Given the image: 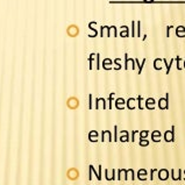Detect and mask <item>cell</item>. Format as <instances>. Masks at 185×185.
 I'll use <instances>...</instances> for the list:
<instances>
[{
  "mask_svg": "<svg viewBox=\"0 0 185 185\" xmlns=\"http://www.w3.org/2000/svg\"><path fill=\"white\" fill-rule=\"evenodd\" d=\"M158 107L160 110H168L169 108V95L167 93L165 98H161L158 100Z\"/></svg>",
  "mask_w": 185,
  "mask_h": 185,
  "instance_id": "cell-1",
  "label": "cell"
},
{
  "mask_svg": "<svg viewBox=\"0 0 185 185\" xmlns=\"http://www.w3.org/2000/svg\"><path fill=\"white\" fill-rule=\"evenodd\" d=\"M164 140L167 142H173L175 141V127L172 126L171 131H167L164 133Z\"/></svg>",
  "mask_w": 185,
  "mask_h": 185,
  "instance_id": "cell-2",
  "label": "cell"
},
{
  "mask_svg": "<svg viewBox=\"0 0 185 185\" xmlns=\"http://www.w3.org/2000/svg\"><path fill=\"white\" fill-rule=\"evenodd\" d=\"M170 173H171V178L173 179V180H180L183 177H182V173H183V170L182 169H171V171H170Z\"/></svg>",
  "mask_w": 185,
  "mask_h": 185,
  "instance_id": "cell-3",
  "label": "cell"
},
{
  "mask_svg": "<svg viewBox=\"0 0 185 185\" xmlns=\"http://www.w3.org/2000/svg\"><path fill=\"white\" fill-rule=\"evenodd\" d=\"M157 173H158V178H160L161 180H167V179L169 178V176H170L169 170H168V169H164V168L161 169V170H158Z\"/></svg>",
  "mask_w": 185,
  "mask_h": 185,
  "instance_id": "cell-4",
  "label": "cell"
},
{
  "mask_svg": "<svg viewBox=\"0 0 185 185\" xmlns=\"http://www.w3.org/2000/svg\"><path fill=\"white\" fill-rule=\"evenodd\" d=\"M101 141L105 142V141H108V142H112L113 139H112V133L110 131H103L101 133Z\"/></svg>",
  "mask_w": 185,
  "mask_h": 185,
  "instance_id": "cell-5",
  "label": "cell"
},
{
  "mask_svg": "<svg viewBox=\"0 0 185 185\" xmlns=\"http://www.w3.org/2000/svg\"><path fill=\"white\" fill-rule=\"evenodd\" d=\"M118 179L119 180H127V170L126 169L118 170Z\"/></svg>",
  "mask_w": 185,
  "mask_h": 185,
  "instance_id": "cell-6",
  "label": "cell"
},
{
  "mask_svg": "<svg viewBox=\"0 0 185 185\" xmlns=\"http://www.w3.org/2000/svg\"><path fill=\"white\" fill-rule=\"evenodd\" d=\"M125 105H126V100L123 99V98H118L115 100V107L118 110H123V108H125Z\"/></svg>",
  "mask_w": 185,
  "mask_h": 185,
  "instance_id": "cell-7",
  "label": "cell"
},
{
  "mask_svg": "<svg viewBox=\"0 0 185 185\" xmlns=\"http://www.w3.org/2000/svg\"><path fill=\"white\" fill-rule=\"evenodd\" d=\"M118 140H120L121 142H128L129 141V133L127 131H121L120 137Z\"/></svg>",
  "mask_w": 185,
  "mask_h": 185,
  "instance_id": "cell-8",
  "label": "cell"
},
{
  "mask_svg": "<svg viewBox=\"0 0 185 185\" xmlns=\"http://www.w3.org/2000/svg\"><path fill=\"white\" fill-rule=\"evenodd\" d=\"M146 108H148V110H154L155 108V99L154 98H148L147 100H146Z\"/></svg>",
  "mask_w": 185,
  "mask_h": 185,
  "instance_id": "cell-9",
  "label": "cell"
},
{
  "mask_svg": "<svg viewBox=\"0 0 185 185\" xmlns=\"http://www.w3.org/2000/svg\"><path fill=\"white\" fill-rule=\"evenodd\" d=\"M161 136H162V134H161L160 131H154L151 133V140L154 142H160L161 141Z\"/></svg>",
  "mask_w": 185,
  "mask_h": 185,
  "instance_id": "cell-10",
  "label": "cell"
},
{
  "mask_svg": "<svg viewBox=\"0 0 185 185\" xmlns=\"http://www.w3.org/2000/svg\"><path fill=\"white\" fill-rule=\"evenodd\" d=\"M105 175H106V179L107 180H114L115 179V170H105Z\"/></svg>",
  "mask_w": 185,
  "mask_h": 185,
  "instance_id": "cell-11",
  "label": "cell"
},
{
  "mask_svg": "<svg viewBox=\"0 0 185 185\" xmlns=\"http://www.w3.org/2000/svg\"><path fill=\"white\" fill-rule=\"evenodd\" d=\"M100 105H103V110L106 108V100L104 98H97L96 99V108L97 110L100 108Z\"/></svg>",
  "mask_w": 185,
  "mask_h": 185,
  "instance_id": "cell-12",
  "label": "cell"
},
{
  "mask_svg": "<svg viewBox=\"0 0 185 185\" xmlns=\"http://www.w3.org/2000/svg\"><path fill=\"white\" fill-rule=\"evenodd\" d=\"M68 176H69V178L71 179V180H75V179H77L78 178V176H79V173H78V171L76 170V169H71L69 172H68Z\"/></svg>",
  "mask_w": 185,
  "mask_h": 185,
  "instance_id": "cell-13",
  "label": "cell"
},
{
  "mask_svg": "<svg viewBox=\"0 0 185 185\" xmlns=\"http://www.w3.org/2000/svg\"><path fill=\"white\" fill-rule=\"evenodd\" d=\"M140 180H146L147 179V170L146 169H140L137 171V176H136Z\"/></svg>",
  "mask_w": 185,
  "mask_h": 185,
  "instance_id": "cell-14",
  "label": "cell"
},
{
  "mask_svg": "<svg viewBox=\"0 0 185 185\" xmlns=\"http://www.w3.org/2000/svg\"><path fill=\"white\" fill-rule=\"evenodd\" d=\"M88 140L91 142H97L98 141V132L97 131H92L88 134Z\"/></svg>",
  "mask_w": 185,
  "mask_h": 185,
  "instance_id": "cell-15",
  "label": "cell"
},
{
  "mask_svg": "<svg viewBox=\"0 0 185 185\" xmlns=\"http://www.w3.org/2000/svg\"><path fill=\"white\" fill-rule=\"evenodd\" d=\"M135 99L134 98H129L127 101H126V105H127V108L128 110H134L135 107H136V105H135Z\"/></svg>",
  "mask_w": 185,
  "mask_h": 185,
  "instance_id": "cell-16",
  "label": "cell"
},
{
  "mask_svg": "<svg viewBox=\"0 0 185 185\" xmlns=\"http://www.w3.org/2000/svg\"><path fill=\"white\" fill-rule=\"evenodd\" d=\"M162 62H163V59H161V58L155 59V62H154V67H155L156 70H161L162 69Z\"/></svg>",
  "mask_w": 185,
  "mask_h": 185,
  "instance_id": "cell-17",
  "label": "cell"
},
{
  "mask_svg": "<svg viewBox=\"0 0 185 185\" xmlns=\"http://www.w3.org/2000/svg\"><path fill=\"white\" fill-rule=\"evenodd\" d=\"M132 179V180H134L135 179V172H134V170L133 169H128L127 170V179Z\"/></svg>",
  "mask_w": 185,
  "mask_h": 185,
  "instance_id": "cell-18",
  "label": "cell"
},
{
  "mask_svg": "<svg viewBox=\"0 0 185 185\" xmlns=\"http://www.w3.org/2000/svg\"><path fill=\"white\" fill-rule=\"evenodd\" d=\"M103 65H104V68H105V69H111V68H112V67H111V65H112V61H111V59H108V58H107V59H105V61H104V63H103Z\"/></svg>",
  "mask_w": 185,
  "mask_h": 185,
  "instance_id": "cell-19",
  "label": "cell"
},
{
  "mask_svg": "<svg viewBox=\"0 0 185 185\" xmlns=\"http://www.w3.org/2000/svg\"><path fill=\"white\" fill-rule=\"evenodd\" d=\"M184 32H185V28H184L183 26H179V27L177 28V30H176V34H177L178 36H183Z\"/></svg>",
  "mask_w": 185,
  "mask_h": 185,
  "instance_id": "cell-20",
  "label": "cell"
},
{
  "mask_svg": "<svg viewBox=\"0 0 185 185\" xmlns=\"http://www.w3.org/2000/svg\"><path fill=\"white\" fill-rule=\"evenodd\" d=\"M120 35H121L122 37H126V36H128V28H127L126 26H123V27H122V32L120 33Z\"/></svg>",
  "mask_w": 185,
  "mask_h": 185,
  "instance_id": "cell-21",
  "label": "cell"
},
{
  "mask_svg": "<svg viewBox=\"0 0 185 185\" xmlns=\"http://www.w3.org/2000/svg\"><path fill=\"white\" fill-rule=\"evenodd\" d=\"M137 101H139V103H137V107H139L140 110H143V108H144V106H143V99H142V97H141V96H139V97H137Z\"/></svg>",
  "mask_w": 185,
  "mask_h": 185,
  "instance_id": "cell-22",
  "label": "cell"
},
{
  "mask_svg": "<svg viewBox=\"0 0 185 185\" xmlns=\"http://www.w3.org/2000/svg\"><path fill=\"white\" fill-rule=\"evenodd\" d=\"M139 134H140V140H142V139H146V137L149 135V132H148V131H142V132H140Z\"/></svg>",
  "mask_w": 185,
  "mask_h": 185,
  "instance_id": "cell-23",
  "label": "cell"
},
{
  "mask_svg": "<svg viewBox=\"0 0 185 185\" xmlns=\"http://www.w3.org/2000/svg\"><path fill=\"white\" fill-rule=\"evenodd\" d=\"M148 144H149V140H146V139L140 140V146L141 147H147Z\"/></svg>",
  "mask_w": 185,
  "mask_h": 185,
  "instance_id": "cell-24",
  "label": "cell"
},
{
  "mask_svg": "<svg viewBox=\"0 0 185 185\" xmlns=\"http://www.w3.org/2000/svg\"><path fill=\"white\" fill-rule=\"evenodd\" d=\"M157 171H158V169H151V170H150V177H149V178H150V180H152V179H154V175H155Z\"/></svg>",
  "mask_w": 185,
  "mask_h": 185,
  "instance_id": "cell-25",
  "label": "cell"
},
{
  "mask_svg": "<svg viewBox=\"0 0 185 185\" xmlns=\"http://www.w3.org/2000/svg\"><path fill=\"white\" fill-rule=\"evenodd\" d=\"M114 142L118 141V126H114Z\"/></svg>",
  "mask_w": 185,
  "mask_h": 185,
  "instance_id": "cell-26",
  "label": "cell"
},
{
  "mask_svg": "<svg viewBox=\"0 0 185 185\" xmlns=\"http://www.w3.org/2000/svg\"><path fill=\"white\" fill-rule=\"evenodd\" d=\"M139 133H140L139 131H133V132H132V139H131L132 142L135 141V136H136V134H139Z\"/></svg>",
  "mask_w": 185,
  "mask_h": 185,
  "instance_id": "cell-27",
  "label": "cell"
},
{
  "mask_svg": "<svg viewBox=\"0 0 185 185\" xmlns=\"http://www.w3.org/2000/svg\"><path fill=\"white\" fill-rule=\"evenodd\" d=\"M113 96H114V93H111V96H110V106H108V108H110V110L112 108V101H113Z\"/></svg>",
  "mask_w": 185,
  "mask_h": 185,
  "instance_id": "cell-28",
  "label": "cell"
},
{
  "mask_svg": "<svg viewBox=\"0 0 185 185\" xmlns=\"http://www.w3.org/2000/svg\"><path fill=\"white\" fill-rule=\"evenodd\" d=\"M177 69H178V70L182 69V65H180V57H177Z\"/></svg>",
  "mask_w": 185,
  "mask_h": 185,
  "instance_id": "cell-29",
  "label": "cell"
},
{
  "mask_svg": "<svg viewBox=\"0 0 185 185\" xmlns=\"http://www.w3.org/2000/svg\"><path fill=\"white\" fill-rule=\"evenodd\" d=\"M90 108H92V96H90Z\"/></svg>",
  "mask_w": 185,
  "mask_h": 185,
  "instance_id": "cell-30",
  "label": "cell"
},
{
  "mask_svg": "<svg viewBox=\"0 0 185 185\" xmlns=\"http://www.w3.org/2000/svg\"><path fill=\"white\" fill-rule=\"evenodd\" d=\"M146 1H154V0H146Z\"/></svg>",
  "mask_w": 185,
  "mask_h": 185,
  "instance_id": "cell-31",
  "label": "cell"
},
{
  "mask_svg": "<svg viewBox=\"0 0 185 185\" xmlns=\"http://www.w3.org/2000/svg\"><path fill=\"white\" fill-rule=\"evenodd\" d=\"M184 179H185V170H184Z\"/></svg>",
  "mask_w": 185,
  "mask_h": 185,
  "instance_id": "cell-32",
  "label": "cell"
},
{
  "mask_svg": "<svg viewBox=\"0 0 185 185\" xmlns=\"http://www.w3.org/2000/svg\"><path fill=\"white\" fill-rule=\"evenodd\" d=\"M184 68H185V62H184Z\"/></svg>",
  "mask_w": 185,
  "mask_h": 185,
  "instance_id": "cell-33",
  "label": "cell"
}]
</instances>
